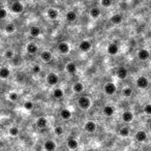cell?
Here are the masks:
<instances>
[{
  "label": "cell",
  "instance_id": "6da1fadb",
  "mask_svg": "<svg viewBox=\"0 0 151 151\" xmlns=\"http://www.w3.org/2000/svg\"><path fill=\"white\" fill-rule=\"evenodd\" d=\"M78 105L81 108L82 110H88L91 106V101H90L89 97L87 96H81L79 99H78Z\"/></svg>",
  "mask_w": 151,
  "mask_h": 151
},
{
  "label": "cell",
  "instance_id": "7a4b0ae2",
  "mask_svg": "<svg viewBox=\"0 0 151 151\" xmlns=\"http://www.w3.org/2000/svg\"><path fill=\"white\" fill-rule=\"evenodd\" d=\"M24 4L22 2H20V1H16L11 6V9L13 13H22L24 11Z\"/></svg>",
  "mask_w": 151,
  "mask_h": 151
},
{
  "label": "cell",
  "instance_id": "3957f363",
  "mask_svg": "<svg viewBox=\"0 0 151 151\" xmlns=\"http://www.w3.org/2000/svg\"><path fill=\"white\" fill-rule=\"evenodd\" d=\"M136 85L140 89H146L149 86V80L146 77H139L136 81Z\"/></svg>",
  "mask_w": 151,
  "mask_h": 151
},
{
  "label": "cell",
  "instance_id": "277c9868",
  "mask_svg": "<svg viewBox=\"0 0 151 151\" xmlns=\"http://www.w3.org/2000/svg\"><path fill=\"white\" fill-rule=\"evenodd\" d=\"M47 82H48V84L51 86L57 85L58 82H59L58 74H56L55 72H50V74H48V77H47Z\"/></svg>",
  "mask_w": 151,
  "mask_h": 151
},
{
  "label": "cell",
  "instance_id": "5b68a950",
  "mask_svg": "<svg viewBox=\"0 0 151 151\" xmlns=\"http://www.w3.org/2000/svg\"><path fill=\"white\" fill-rule=\"evenodd\" d=\"M104 90H105V93L108 94V95H113V94H115V92H116L117 88H116V85H115L114 83L109 82V83H107L105 85Z\"/></svg>",
  "mask_w": 151,
  "mask_h": 151
},
{
  "label": "cell",
  "instance_id": "8992f818",
  "mask_svg": "<svg viewBox=\"0 0 151 151\" xmlns=\"http://www.w3.org/2000/svg\"><path fill=\"white\" fill-rule=\"evenodd\" d=\"M84 129H85L87 133H89V134H92V133H94V131L96 130V123L92 120L87 121V122L85 123V125H84Z\"/></svg>",
  "mask_w": 151,
  "mask_h": 151
},
{
  "label": "cell",
  "instance_id": "52a82bcc",
  "mask_svg": "<svg viewBox=\"0 0 151 151\" xmlns=\"http://www.w3.org/2000/svg\"><path fill=\"white\" fill-rule=\"evenodd\" d=\"M80 50L82 51V52H89L90 50H91L92 48V44L90 40H82L81 43H80Z\"/></svg>",
  "mask_w": 151,
  "mask_h": 151
},
{
  "label": "cell",
  "instance_id": "ba28073f",
  "mask_svg": "<svg viewBox=\"0 0 151 151\" xmlns=\"http://www.w3.org/2000/svg\"><path fill=\"white\" fill-rule=\"evenodd\" d=\"M150 57V53L147 49H141L138 52V58L142 61H146V60L149 59Z\"/></svg>",
  "mask_w": 151,
  "mask_h": 151
},
{
  "label": "cell",
  "instance_id": "9c48e42d",
  "mask_svg": "<svg viewBox=\"0 0 151 151\" xmlns=\"http://www.w3.org/2000/svg\"><path fill=\"white\" fill-rule=\"evenodd\" d=\"M56 147H57V145L53 140L46 141L44 144V149L46 151H55L56 150Z\"/></svg>",
  "mask_w": 151,
  "mask_h": 151
},
{
  "label": "cell",
  "instance_id": "30bf717a",
  "mask_svg": "<svg viewBox=\"0 0 151 151\" xmlns=\"http://www.w3.org/2000/svg\"><path fill=\"white\" fill-rule=\"evenodd\" d=\"M58 51L61 54H67L69 52V45L65 42H61L58 44Z\"/></svg>",
  "mask_w": 151,
  "mask_h": 151
},
{
  "label": "cell",
  "instance_id": "8fae6325",
  "mask_svg": "<svg viewBox=\"0 0 151 151\" xmlns=\"http://www.w3.org/2000/svg\"><path fill=\"white\" fill-rule=\"evenodd\" d=\"M122 120L126 123H129L134 120V114L130 111H124L122 114Z\"/></svg>",
  "mask_w": 151,
  "mask_h": 151
},
{
  "label": "cell",
  "instance_id": "7c38bea8",
  "mask_svg": "<svg viewBox=\"0 0 151 151\" xmlns=\"http://www.w3.org/2000/svg\"><path fill=\"white\" fill-rule=\"evenodd\" d=\"M127 69L125 67H118L117 68V72H116V76L118 79L120 80H123L127 77Z\"/></svg>",
  "mask_w": 151,
  "mask_h": 151
},
{
  "label": "cell",
  "instance_id": "4fadbf2b",
  "mask_svg": "<svg viewBox=\"0 0 151 151\" xmlns=\"http://www.w3.org/2000/svg\"><path fill=\"white\" fill-rule=\"evenodd\" d=\"M136 140L138 141V142L140 143H143L145 142V141L147 140V134H146V131L144 130H139L136 133Z\"/></svg>",
  "mask_w": 151,
  "mask_h": 151
},
{
  "label": "cell",
  "instance_id": "5bb4252c",
  "mask_svg": "<svg viewBox=\"0 0 151 151\" xmlns=\"http://www.w3.org/2000/svg\"><path fill=\"white\" fill-rule=\"evenodd\" d=\"M103 113L106 115L107 117H111V116H113L114 115V113H115V109L112 106H105L104 107V109H103Z\"/></svg>",
  "mask_w": 151,
  "mask_h": 151
},
{
  "label": "cell",
  "instance_id": "9a60e30c",
  "mask_svg": "<svg viewBox=\"0 0 151 151\" xmlns=\"http://www.w3.org/2000/svg\"><path fill=\"white\" fill-rule=\"evenodd\" d=\"M65 70L70 74H76V72H77V65H76V63H74V62H68L65 65Z\"/></svg>",
  "mask_w": 151,
  "mask_h": 151
},
{
  "label": "cell",
  "instance_id": "2e32d148",
  "mask_svg": "<svg viewBox=\"0 0 151 151\" xmlns=\"http://www.w3.org/2000/svg\"><path fill=\"white\" fill-rule=\"evenodd\" d=\"M26 50L29 54L33 55V54H35V53H37V51H38V47H37L36 44H34V43H29L26 47Z\"/></svg>",
  "mask_w": 151,
  "mask_h": 151
},
{
  "label": "cell",
  "instance_id": "e0dca14e",
  "mask_svg": "<svg viewBox=\"0 0 151 151\" xmlns=\"http://www.w3.org/2000/svg\"><path fill=\"white\" fill-rule=\"evenodd\" d=\"M108 53H109L110 55H112V56H114V55H116L117 53L119 52V48L118 46H117L116 44H111L108 46V49H107Z\"/></svg>",
  "mask_w": 151,
  "mask_h": 151
},
{
  "label": "cell",
  "instance_id": "ac0fdd59",
  "mask_svg": "<svg viewBox=\"0 0 151 151\" xmlns=\"http://www.w3.org/2000/svg\"><path fill=\"white\" fill-rule=\"evenodd\" d=\"M47 15H48L49 19H51V20H56L58 18V16H59V13H58L57 9H49L48 11H47Z\"/></svg>",
  "mask_w": 151,
  "mask_h": 151
},
{
  "label": "cell",
  "instance_id": "d6986e66",
  "mask_svg": "<svg viewBox=\"0 0 151 151\" xmlns=\"http://www.w3.org/2000/svg\"><path fill=\"white\" fill-rule=\"evenodd\" d=\"M110 21H111V23H113V24H115V25L120 24V23L123 21V17L121 15H119V13H116V15L112 16Z\"/></svg>",
  "mask_w": 151,
  "mask_h": 151
},
{
  "label": "cell",
  "instance_id": "ffe728a7",
  "mask_svg": "<svg viewBox=\"0 0 151 151\" xmlns=\"http://www.w3.org/2000/svg\"><path fill=\"white\" fill-rule=\"evenodd\" d=\"M72 112L67 109H63L60 112V117H61L63 120H68V119L72 118Z\"/></svg>",
  "mask_w": 151,
  "mask_h": 151
},
{
  "label": "cell",
  "instance_id": "44dd1931",
  "mask_svg": "<svg viewBox=\"0 0 151 151\" xmlns=\"http://www.w3.org/2000/svg\"><path fill=\"white\" fill-rule=\"evenodd\" d=\"M48 125V120L45 117H40V118L36 120V126L40 127V128H45Z\"/></svg>",
  "mask_w": 151,
  "mask_h": 151
},
{
  "label": "cell",
  "instance_id": "7402d4cb",
  "mask_svg": "<svg viewBox=\"0 0 151 151\" xmlns=\"http://www.w3.org/2000/svg\"><path fill=\"white\" fill-rule=\"evenodd\" d=\"M30 35L32 37H38L40 35V33H42V30H40V27H37V26H33L30 28Z\"/></svg>",
  "mask_w": 151,
  "mask_h": 151
},
{
  "label": "cell",
  "instance_id": "603a6c76",
  "mask_svg": "<svg viewBox=\"0 0 151 151\" xmlns=\"http://www.w3.org/2000/svg\"><path fill=\"white\" fill-rule=\"evenodd\" d=\"M78 141L76 139H68L67 140V147L70 150H76L78 148Z\"/></svg>",
  "mask_w": 151,
  "mask_h": 151
},
{
  "label": "cell",
  "instance_id": "cb8c5ba5",
  "mask_svg": "<svg viewBox=\"0 0 151 151\" xmlns=\"http://www.w3.org/2000/svg\"><path fill=\"white\" fill-rule=\"evenodd\" d=\"M53 96L56 99H61L64 96V92L61 88H56V89L53 91Z\"/></svg>",
  "mask_w": 151,
  "mask_h": 151
},
{
  "label": "cell",
  "instance_id": "d4e9b609",
  "mask_svg": "<svg viewBox=\"0 0 151 151\" xmlns=\"http://www.w3.org/2000/svg\"><path fill=\"white\" fill-rule=\"evenodd\" d=\"M11 74V72L7 67H0V79H7Z\"/></svg>",
  "mask_w": 151,
  "mask_h": 151
},
{
  "label": "cell",
  "instance_id": "484cf974",
  "mask_svg": "<svg viewBox=\"0 0 151 151\" xmlns=\"http://www.w3.org/2000/svg\"><path fill=\"white\" fill-rule=\"evenodd\" d=\"M65 18L68 22H74V21L77 20V13H74V11H69L66 13Z\"/></svg>",
  "mask_w": 151,
  "mask_h": 151
},
{
  "label": "cell",
  "instance_id": "4316f807",
  "mask_svg": "<svg viewBox=\"0 0 151 151\" xmlns=\"http://www.w3.org/2000/svg\"><path fill=\"white\" fill-rule=\"evenodd\" d=\"M40 58L43 59V61L49 62L52 59V54H51V52H49V51H44V52L40 54Z\"/></svg>",
  "mask_w": 151,
  "mask_h": 151
},
{
  "label": "cell",
  "instance_id": "83f0119b",
  "mask_svg": "<svg viewBox=\"0 0 151 151\" xmlns=\"http://www.w3.org/2000/svg\"><path fill=\"white\" fill-rule=\"evenodd\" d=\"M72 89L76 93H81L82 91L84 90V85L81 83V82H76L72 86Z\"/></svg>",
  "mask_w": 151,
  "mask_h": 151
},
{
  "label": "cell",
  "instance_id": "f1b7e54d",
  "mask_svg": "<svg viewBox=\"0 0 151 151\" xmlns=\"http://www.w3.org/2000/svg\"><path fill=\"white\" fill-rule=\"evenodd\" d=\"M129 134H130V129H129V127L124 126V127H121V128L119 129V136L123 137V138L128 137Z\"/></svg>",
  "mask_w": 151,
  "mask_h": 151
},
{
  "label": "cell",
  "instance_id": "f546056e",
  "mask_svg": "<svg viewBox=\"0 0 151 151\" xmlns=\"http://www.w3.org/2000/svg\"><path fill=\"white\" fill-rule=\"evenodd\" d=\"M90 16H91L93 19H97V18L101 16V9L99 7H92L90 9Z\"/></svg>",
  "mask_w": 151,
  "mask_h": 151
},
{
  "label": "cell",
  "instance_id": "4dcf8cb0",
  "mask_svg": "<svg viewBox=\"0 0 151 151\" xmlns=\"http://www.w3.org/2000/svg\"><path fill=\"white\" fill-rule=\"evenodd\" d=\"M131 94H133V89L130 87H125L122 90V95L124 97H130Z\"/></svg>",
  "mask_w": 151,
  "mask_h": 151
},
{
  "label": "cell",
  "instance_id": "1f68e13d",
  "mask_svg": "<svg viewBox=\"0 0 151 151\" xmlns=\"http://www.w3.org/2000/svg\"><path fill=\"white\" fill-rule=\"evenodd\" d=\"M16 31V26L15 24H13V23H9V24H7L6 26H5V32L6 33H13Z\"/></svg>",
  "mask_w": 151,
  "mask_h": 151
},
{
  "label": "cell",
  "instance_id": "d6a6232c",
  "mask_svg": "<svg viewBox=\"0 0 151 151\" xmlns=\"http://www.w3.org/2000/svg\"><path fill=\"white\" fill-rule=\"evenodd\" d=\"M20 134V130H19V128L16 126H13L9 128V135H11V137H17L18 135Z\"/></svg>",
  "mask_w": 151,
  "mask_h": 151
},
{
  "label": "cell",
  "instance_id": "836d02e7",
  "mask_svg": "<svg viewBox=\"0 0 151 151\" xmlns=\"http://www.w3.org/2000/svg\"><path fill=\"white\" fill-rule=\"evenodd\" d=\"M9 99L11 101H17L18 99H19V95H18V93H16V92H11V93L9 94Z\"/></svg>",
  "mask_w": 151,
  "mask_h": 151
},
{
  "label": "cell",
  "instance_id": "e575fe53",
  "mask_svg": "<svg viewBox=\"0 0 151 151\" xmlns=\"http://www.w3.org/2000/svg\"><path fill=\"white\" fill-rule=\"evenodd\" d=\"M4 56L6 59H13V56H15V53H13V50H6L4 53Z\"/></svg>",
  "mask_w": 151,
  "mask_h": 151
},
{
  "label": "cell",
  "instance_id": "d590c367",
  "mask_svg": "<svg viewBox=\"0 0 151 151\" xmlns=\"http://www.w3.org/2000/svg\"><path fill=\"white\" fill-rule=\"evenodd\" d=\"M113 3V0H101V4L104 7H110Z\"/></svg>",
  "mask_w": 151,
  "mask_h": 151
},
{
  "label": "cell",
  "instance_id": "8d00e7d4",
  "mask_svg": "<svg viewBox=\"0 0 151 151\" xmlns=\"http://www.w3.org/2000/svg\"><path fill=\"white\" fill-rule=\"evenodd\" d=\"M40 72H42V67H40V65H38V64H35V65L32 66V72L34 74H38Z\"/></svg>",
  "mask_w": 151,
  "mask_h": 151
},
{
  "label": "cell",
  "instance_id": "74e56055",
  "mask_svg": "<svg viewBox=\"0 0 151 151\" xmlns=\"http://www.w3.org/2000/svg\"><path fill=\"white\" fill-rule=\"evenodd\" d=\"M143 111H144V113L146 115H149V116H150L151 115V104H147V105H145Z\"/></svg>",
  "mask_w": 151,
  "mask_h": 151
},
{
  "label": "cell",
  "instance_id": "f35d334b",
  "mask_svg": "<svg viewBox=\"0 0 151 151\" xmlns=\"http://www.w3.org/2000/svg\"><path fill=\"white\" fill-rule=\"evenodd\" d=\"M24 108L27 110V111H31V110L34 108V105H33V103L32 101H26V103L24 104Z\"/></svg>",
  "mask_w": 151,
  "mask_h": 151
},
{
  "label": "cell",
  "instance_id": "ab89813d",
  "mask_svg": "<svg viewBox=\"0 0 151 151\" xmlns=\"http://www.w3.org/2000/svg\"><path fill=\"white\" fill-rule=\"evenodd\" d=\"M54 133H55V135H57V136H61V135L64 133L63 127H61V126H56V127H55V129H54Z\"/></svg>",
  "mask_w": 151,
  "mask_h": 151
},
{
  "label": "cell",
  "instance_id": "60d3db41",
  "mask_svg": "<svg viewBox=\"0 0 151 151\" xmlns=\"http://www.w3.org/2000/svg\"><path fill=\"white\" fill-rule=\"evenodd\" d=\"M7 17V11L5 9H0V20H3Z\"/></svg>",
  "mask_w": 151,
  "mask_h": 151
},
{
  "label": "cell",
  "instance_id": "b9f144b4",
  "mask_svg": "<svg viewBox=\"0 0 151 151\" xmlns=\"http://www.w3.org/2000/svg\"><path fill=\"white\" fill-rule=\"evenodd\" d=\"M149 129L151 130V121H150V123H149Z\"/></svg>",
  "mask_w": 151,
  "mask_h": 151
},
{
  "label": "cell",
  "instance_id": "7bdbcfd3",
  "mask_svg": "<svg viewBox=\"0 0 151 151\" xmlns=\"http://www.w3.org/2000/svg\"><path fill=\"white\" fill-rule=\"evenodd\" d=\"M20 151H25V150H20Z\"/></svg>",
  "mask_w": 151,
  "mask_h": 151
},
{
  "label": "cell",
  "instance_id": "ee69618b",
  "mask_svg": "<svg viewBox=\"0 0 151 151\" xmlns=\"http://www.w3.org/2000/svg\"><path fill=\"white\" fill-rule=\"evenodd\" d=\"M150 28H151V26H150Z\"/></svg>",
  "mask_w": 151,
  "mask_h": 151
},
{
  "label": "cell",
  "instance_id": "f6af8a7d",
  "mask_svg": "<svg viewBox=\"0 0 151 151\" xmlns=\"http://www.w3.org/2000/svg\"><path fill=\"white\" fill-rule=\"evenodd\" d=\"M0 141H1V140H0Z\"/></svg>",
  "mask_w": 151,
  "mask_h": 151
}]
</instances>
